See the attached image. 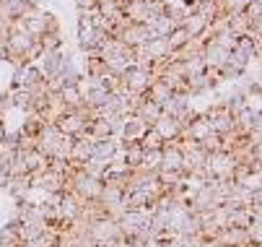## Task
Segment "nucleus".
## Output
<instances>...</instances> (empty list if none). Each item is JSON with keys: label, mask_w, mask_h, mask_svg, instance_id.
Here are the masks:
<instances>
[{"label": "nucleus", "mask_w": 262, "mask_h": 247, "mask_svg": "<svg viewBox=\"0 0 262 247\" xmlns=\"http://www.w3.org/2000/svg\"><path fill=\"white\" fill-rule=\"evenodd\" d=\"M0 57H8V47H6V39H0Z\"/></svg>", "instance_id": "obj_18"}, {"label": "nucleus", "mask_w": 262, "mask_h": 247, "mask_svg": "<svg viewBox=\"0 0 262 247\" xmlns=\"http://www.w3.org/2000/svg\"><path fill=\"white\" fill-rule=\"evenodd\" d=\"M210 42H213V45H218L221 50H226V52H234V50H236L239 37H234V34L229 31V26H226V29H221V31H213Z\"/></svg>", "instance_id": "obj_12"}, {"label": "nucleus", "mask_w": 262, "mask_h": 247, "mask_svg": "<svg viewBox=\"0 0 262 247\" xmlns=\"http://www.w3.org/2000/svg\"><path fill=\"white\" fill-rule=\"evenodd\" d=\"M133 115L140 120V122H145L148 128H151L164 112H161V107H159V104L156 101H151V99H148V96H143L138 104H135V110H133Z\"/></svg>", "instance_id": "obj_7"}, {"label": "nucleus", "mask_w": 262, "mask_h": 247, "mask_svg": "<svg viewBox=\"0 0 262 247\" xmlns=\"http://www.w3.org/2000/svg\"><path fill=\"white\" fill-rule=\"evenodd\" d=\"M24 164H26V172L34 177V174H42V172H47L50 159H47L42 151H36V149H26V151H24Z\"/></svg>", "instance_id": "obj_9"}, {"label": "nucleus", "mask_w": 262, "mask_h": 247, "mask_svg": "<svg viewBox=\"0 0 262 247\" xmlns=\"http://www.w3.org/2000/svg\"><path fill=\"white\" fill-rule=\"evenodd\" d=\"M182 29H184L187 34H190L192 39H200L203 34L210 29V24H208V18H203L200 13H190V16H187V18L182 21Z\"/></svg>", "instance_id": "obj_10"}, {"label": "nucleus", "mask_w": 262, "mask_h": 247, "mask_svg": "<svg viewBox=\"0 0 262 247\" xmlns=\"http://www.w3.org/2000/svg\"><path fill=\"white\" fill-rule=\"evenodd\" d=\"M200 57H203V63H205V70H218V73H221V68L226 65V60H229V52L221 50L218 45H213V42L208 39V42L203 45Z\"/></svg>", "instance_id": "obj_4"}, {"label": "nucleus", "mask_w": 262, "mask_h": 247, "mask_svg": "<svg viewBox=\"0 0 262 247\" xmlns=\"http://www.w3.org/2000/svg\"><path fill=\"white\" fill-rule=\"evenodd\" d=\"M125 161L130 169H138L140 161H143V149L138 143H125Z\"/></svg>", "instance_id": "obj_16"}, {"label": "nucleus", "mask_w": 262, "mask_h": 247, "mask_svg": "<svg viewBox=\"0 0 262 247\" xmlns=\"http://www.w3.org/2000/svg\"><path fill=\"white\" fill-rule=\"evenodd\" d=\"M16 247H31V244H16Z\"/></svg>", "instance_id": "obj_20"}, {"label": "nucleus", "mask_w": 262, "mask_h": 247, "mask_svg": "<svg viewBox=\"0 0 262 247\" xmlns=\"http://www.w3.org/2000/svg\"><path fill=\"white\" fill-rule=\"evenodd\" d=\"M96 3H99V0H76V6H78L81 11H89V8H96Z\"/></svg>", "instance_id": "obj_17"}, {"label": "nucleus", "mask_w": 262, "mask_h": 247, "mask_svg": "<svg viewBox=\"0 0 262 247\" xmlns=\"http://www.w3.org/2000/svg\"><path fill=\"white\" fill-rule=\"evenodd\" d=\"M213 242H215L218 247H247V244H252L247 229H236V227H223V229H218V234L213 237Z\"/></svg>", "instance_id": "obj_3"}, {"label": "nucleus", "mask_w": 262, "mask_h": 247, "mask_svg": "<svg viewBox=\"0 0 262 247\" xmlns=\"http://www.w3.org/2000/svg\"><path fill=\"white\" fill-rule=\"evenodd\" d=\"M148 39H154V37H151V29L143 26V24H130V26H127V29L120 34V42H125L130 50L143 47Z\"/></svg>", "instance_id": "obj_5"}, {"label": "nucleus", "mask_w": 262, "mask_h": 247, "mask_svg": "<svg viewBox=\"0 0 262 247\" xmlns=\"http://www.w3.org/2000/svg\"><path fill=\"white\" fill-rule=\"evenodd\" d=\"M252 211L249 208H229V216H226V227H236V229H247L252 221Z\"/></svg>", "instance_id": "obj_11"}, {"label": "nucleus", "mask_w": 262, "mask_h": 247, "mask_svg": "<svg viewBox=\"0 0 262 247\" xmlns=\"http://www.w3.org/2000/svg\"><path fill=\"white\" fill-rule=\"evenodd\" d=\"M6 138V130H3V122H0V140H3Z\"/></svg>", "instance_id": "obj_19"}, {"label": "nucleus", "mask_w": 262, "mask_h": 247, "mask_svg": "<svg viewBox=\"0 0 262 247\" xmlns=\"http://www.w3.org/2000/svg\"><path fill=\"white\" fill-rule=\"evenodd\" d=\"M159 135H161V140L164 143H169V140H179L182 138V125L171 117V115H161L154 125H151Z\"/></svg>", "instance_id": "obj_6"}, {"label": "nucleus", "mask_w": 262, "mask_h": 247, "mask_svg": "<svg viewBox=\"0 0 262 247\" xmlns=\"http://www.w3.org/2000/svg\"><path fill=\"white\" fill-rule=\"evenodd\" d=\"M60 101L65 104V110L68 112H76V110H83V94L76 84H65L60 91H57Z\"/></svg>", "instance_id": "obj_8"}, {"label": "nucleus", "mask_w": 262, "mask_h": 247, "mask_svg": "<svg viewBox=\"0 0 262 247\" xmlns=\"http://www.w3.org/2000/svg\"><path fill=\"white\" fill-rule=\"evenodd\" d=\"M145 96H148V99H151V101H156V104H159V107H161V104H164V101H169V99H171L174 94H171V89H169L166 84H161V81L156 78V81L151 84V89H148V91H145Z\"/></svg>", "instance_id": "obj_13"}, {"label": "nucleus", "mask_w": 262, "mask_h": 247, "mask_svg": "<svg viewBox=\"0 0 262 247\" xmlns=\"http://www.w3.org/2000/svg\"><path fill=\"white\" fill-rule=\"evenodd\" d=\"M138 169H143V172H159V169H161V149H156V151H143V161H140Z\"/></svg>", "instance_id": "obj_14"}, {"label": "nucleus", "mask_w": 262, "mask_h": 247, "mask_svg": "<svg viewBox=\"0 0 262 247\" xmlns=\"http://www.w3.org/2000/svg\"><path fill=\"white\" fill-rule=\"evenodd\" d=\"M89 239L94 244H104V247H115L122 242V234H120V227L115 219H109V216H101L96 221L89 224Z\"/></svg>", "instance_id": "obj_1"}, {"label": "nucleus", "mask_w": 262, "mask_h": 247, "mask_svg": "<svg viewBox=\"0 0 262 247\" xmlns=\"http://www.w3.org/2000/svg\"><path fill=\"white\" fill-rule=\"evenodd\" d=\"M143 151H156V149H161L164 146V140H161V135L154 130V128H148V133L143 135V140H140V143H138Z\"/></svg>", "instance_id": "obj_15"}, {"label": "nucleus", "mask_w": 262, "mask_h": 247, "mask_svg": "<svg viewBox=\"0 0 262 247\" xmlns=\"http://www.w3.org/2000/svg\"><path fill=\"white\" fill-rule=\"evenodd\" d=\"M120 81L127 86L130 94H135V96H145V91L151 89V84L156 81V76H154V73H148V70H143V68H135V65H133Z\"/></svg>", "instance_id": "obj_2"}]
</instances>
